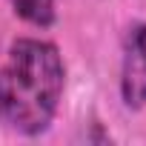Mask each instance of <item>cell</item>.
<instances>
[{"label": "cell", "instance_id": "obj_3", "mask_svg": "<svg viewBox=\"0 0 146 146\" xmlns=\"http://www.w3.org/2000/svg\"><path fill=\"white\" fill-rule=\"evenodd\" d=\"M12 12L29 26L49 29L57 20V0H9Z\"/></svg>", "mask_w": 146, "mask_h": 146}, {"label": "cell", "instance_id": "obj_2", "mask_svg": "<svg viewBox=\"0 0 146 146\" xmlns=\"http://www.w3.org/2000/svg\"><path fill=\"white\" fill-rule=\"evenodd\" d=\"M117 89H120V100L126 109L137 112L146 106V23L129 26L123 37Z\"/></svg>", "mask_w": 146, "mask_h": 146}, {"label": "cell", "instance_id": "obj_1", "mask_svg": "<svg viewBox=\"0 0 146 146\" xmlns=\"http://www.w3.org/2000/svg\"><path fill=\"white\" fill-rule=\"evenodd\" d=\"M66 89V63L52 40L17 37L0 63V123L20 137L52 129Z\"/></svg>", "mask_w": 146, "mask_h": 146}]
</instances>
